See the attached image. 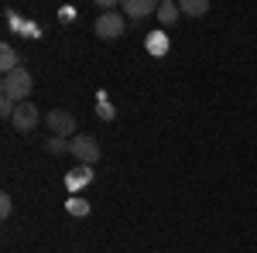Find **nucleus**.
<instances>
[{
	"instance_id": "1",
	"label": "nucleus",
	"mask_w": 257,
	"mask_h": 253,
	"mask_svg": "<svg viewBox=\"0 0 257 253\" xmlns=\"http://www.w3.org/2000/svg\"><path fill=\"white\" fill-rule=\"evenodd\" d=\"M31 89H35V82H31V72L21 65L18 72H11V76H4V82H0V96H7L11 103H28V96H31Z\"/></svg>"
},
{
	"instance_id": "2",
	"label": "nucleus",
	"mask_w": 257,
	"mask_h": 253,
	"mask_svg": "<svg viewBox=\"0 0 257 253\" xmlns=\"http://www.w3.org/2000/svg\"><path fill=\"white\" fill-rule=\"evenodd\" d=\"M69 154L76 157L79 164H89V168H93V164L99 161V154H103V151H99V140H96V137L76 134L72 140H69Z\"/></svg>"
},
{
	"instance_id": "3",
	"label": "nucleus",
	"mask_w": 257,
	"mask_h": 253,
	"mask_svg": "<svg viewBox=\"0 0 257 253\" xmlns=\"http://www.w3.org/2000/svg\"><path fill=\"white\" fill-rule=\"evenodd\" d=\"M93 31H96V38L113 41V38H120V35L127 31V18H123V14H117V11H106V14H99V18H96Z\"/></svg>"
},
{
	"instance_id": "4",
	"label": "nucleus",
	"mask_w": 257,
	"mask_h": 253,
	"mask_svg": "<svg viewBox=\"0 0 257 253\" xmlns=\"http://www.w3.org/2000/svg\"><path fill=\"white\" fill-rule=\"evenodd\" d=\"M48 130L62 140H72L76 137V117L65 110H48Z\"/></svg>"
},
{
	"instance_id": "5",
	"label": "nucleus",
	"mask_w": 257,
	"mask_h": 253,
	"mask_svg": "<svg viewBox=\"0 0 257 253\" xmlns=\"http://www.w3.org/2000/svg\"><path fill=\"white\" fill-rule=\"evenodd\" d=\"M38 120H41V113H38V106L28 99V103H21L18 110H14V117H11V123L18 127L21 134H31L35 127H38Z\"/></svg>"
},
{
	"instance_id": "6",
	"label": "nucleus",
	"mask_w": 257,
	"mask_h": 253,
	"mask_svg": "<svg viewBox=\"0 0 257 253\" xmlns=\"http://www.w3.org/2000/svg\"><path fill=\"white\" fill-rule=\"evenodd\" d=\"M158 0H123V18H131V21H141V18H148V14H158Z\"/></svg>"
},
{
	"instance_id": "7",
	"label": "nucleus",
	"mask_w": 257,
	"mask_h": 253,
	"mask_svg": "<svg viewBox=\"0 0 257 253\" xmlns=\"http://www.w3.org/2000/svg\"><path fill=\"white\" fill-rule=\"evenodd\" d=\"M89 181H93V168H89V164H79V168H72V171L65 175V188H69V192H79Z\"/></svg>"
},
{
	"instance_id": "8",
	"label": "nucleus",
	"mask_w": 257,
	"mask_h": 253,
	"mask_svg": "<svg viewBox=\"0 0 257 253\" xmlns=\"http://www.w3.org/2000/svg\"><path fill=\"white\" fill-rule=\"evenodd\" d=\"M144 48L155 55V59H161V55H168V35L165 31H151L148 38H144Z\"/></svg>"
},
{
	"instance_id": "9",
	"label": "nucleus",
	"mask_w": 257,
	"mask_h": 253,
	"mask_svg": "<svg viewBox=\"0 0 257 253\" xmlns=\"http://www.w3.org/2000/svg\"><path fill=\"white\" fill-rule=\"evenodd\" d=\"M18 69H21L18 52H14L11 45H0V72H4V76H11V72H18Z\"/></svg>"
},
{
	"instance_id": "10",
	"label": "nucleus",
	"mask_w": 257,
	"mask_h": 253,
	"mask_svg": "<svg viewBox=\"0 0 257 253\" xmlns=\"http://www.w3.org/2000/svg\"><path fill=\"white\" fill-rule=\"evenodd\" d=\"M178 18H182V7H178L175 0H161V7H158V21H161V24L172 28Z\"/></svg>"
},
{
	"instance_id": "11",
	"label": "nucleus",
	"mask_w": 257,
	"mask_h": 253,
	"mask_svg": "<svg viewBox=\"0 0 257 253\" xmlns=\"http://www.w3.org/2000/svg\"><path fill=\"white\" fill-rule=\"evenodd\" d=\"M178 7H182L185 18H202L209 11V0H178Z\"/></svg>"
},
{
	"instance_id": "12",
	"label": "nucleus",
	"mask_w": 257,
	"mask_h": 253,
	"mask_svg": "<svg viewBox=\"0 0 257 253\" xmlns=\"http://www.w3.org/2000/svg\"><path fill=\"white\" fill-rule=\"evenodd\" d=\"M65 209H69V215H89V202H86V198H76V195H72V198H69V202H65Z\"/></svg>"
},
{
	"instance_id": "13",
	"label": "nucleus",
	"mask_w": 257,
	"mask_h": 253,
	"mask_svg": "<svg viewBox=\"0 0 257 253\" xmlns=\"http://www.w3.org/2000/svg\"><path fill=\"white\" fill-rule=\"evenodd\" d=\"M52 154H65L69 151V140H62V137H48V144H45Z\"/></svg>"
},
{
	"instance_id": "14",
	"label": "nucleus",
	"mask_w": 257,
	"mask_h": 253,
	"mask_svg": "<svg viewBox=\"0 0 257 253\" xmlns=\"http://www.w3.org/2000/svg\"><path fill=\"white\" fill-rule=\"evenodd\" d=\"M11 212H14V198L4 192V195H0V215H4V219H11Z\"/></svg>"
},
{
	"instance_id": "15",
	"label": "nucleus",
	"mask_w": 257,
	"mask_h": 253,
	"mask_svg": "<svg viewBox=\"0 0 257 253\" xmlns=\"http://www.w3.org/2000/svg\"><path fill=\"white\" fill-rule=\"evenodd\" d=\"M96 117L99 120H113V117H117V110H113L110 103H99V106H96Z\"/></svg>"
}]
</instances>
